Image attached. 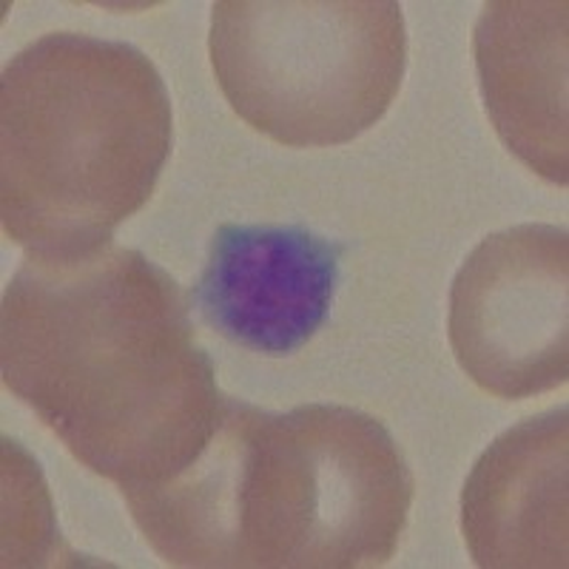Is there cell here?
I'll use <instances>...</instances> for the list:
<instances>
[{
  "instance_id": "6da1fadb",
  "label": "cell",
  "mask_w": 569,
  "mask_h": 569,
  "mask_svg": "<svg viewBox=\"0 0 569 569\" xmlns=\"http://www.w3.org/2000/svg\"><path fill=\"white\" fill-rule=\"evenodd\" d=\"M0 370L69 453L120 492L186 467L226 401L180 284L111 242L27 253L3 293Z\"/></svg>"
},
{
  "instance_id": "7a4b0ae2",
  "label": "cell",
  "mask_w": 569,
  "mask_h": 569,
  "mask_svg": "<svg viewBox=\"0 0 569 569\" xmlns=\"http://www.w3.org/2000/svg\"><path fill=\"white\" fill-rule=\"evenodd\" d=\"M123 498L174 567L356 569L393 558L413 476L373 416L342 405L266 413L226 396L194 459Z\"/></svg>"
},
{
  "instance_id": "3957f363",
  "label": "cell",
  "mask_w": 569,
  "mask_h": 569,
  "mask_svg": "<svg viewBox=\"0 0 569 569\" xmlns=\"http://www.w3.org/2000/svg\"><path fill=\"white\" fill-rule=\"evenodd\" d=\"M174 117L160 71L120 40L52 32L0 80V217L27 253L111 242L154 191Z\"/></svg>"
},
{
  "instance_id": "277c9868",
  "label": "cell",
  "mask_w": 569,
  "mask_h": 569,
  "mask_svg": "<svg viewBox=\"0 0 569 569\" xmlns=\"http://www.w3.org/2000/svg\"><path fill=\"white\" fill-rule=\"evenodd\" d=\"M208 52L251 129L288 149H328L390 109L408 32L396 0H220Z\"/></svg>"
},
{
  "instance_id": "5b68a950",
  "label": "cell",
  "mask_w": 569,
  "mask_h": 569,
  "mask_svg": "<svg viewBox=\"0 0 569 569\" xmlns=\"http://www.w3.org/2000/svg\"><path fill=\"white\" fill-rule=\"evenodd\" d=\"M569 237L516 226L472 248L450 288L447 333L485 393L530 399L569 379Z\"/></svg>"
},
{
  "instance_id": "8992f818",
  "label": "cell",
  "mask_w": 569,
  "mask_h": 569,
  "mask_svg": "<svg viewBox=\"0 0 569 569\" xmlns=\"http://www.w3.org/2000/svg\"><path fill=\"white\" fill-rule=\"evenodd\" d=\"M342 253L308 228L222 226L194 288L197 311L228 342L291 356L328 319Z\"/></svg>"
},
{
  "instance_id": "52a82bcc",
  "label": "cell",
  "mask_w": 569,
  "mask_h": 569,
  "mask_svg": "<svg viewBox=\"0 0 569 569\" xmlns=\"http://www.w3.org/2000/svg\"><path fill=\"white\" fill-rule=\"evenodd\" d=\"M461 532L485 569L567 567V408L498 436L461 490Z\"/></svg>"
},
{
  "instance_id": "ba28073f",
  "label": "cell",
  "mask_w": 569,
  "mask_h": 569,
  "mask_svg": "<svg viewBox=\"0 0 569 569\" xmlns=\"http://www.w3.org/2000/svg\"><path fill=\"white\" fill-rule=\"evenodd\" d=\"M563 0H490L472 32L487 114L507 149L552 186L569 180Z\"/></svg>"
}]
</instances>
